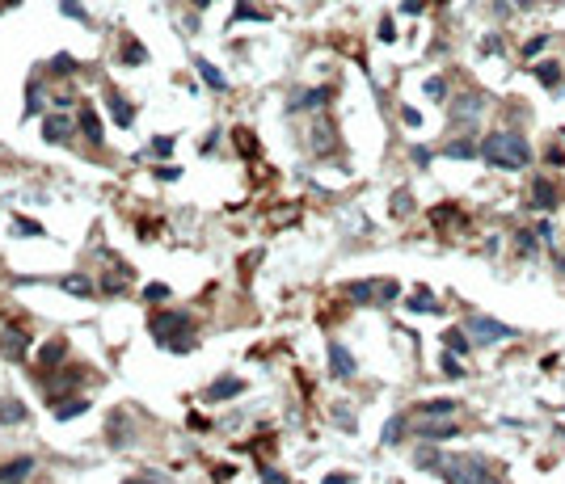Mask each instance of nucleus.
<instances>
[{
	"mask_svg": "<svg viewBox=\"0 0 565 484\" xmlns=\"http://www.w3.org/2000/svg\"><path fill=\"white\" fill-rule=\"evenodd\" d=\"M401 118H405V123H409V127H422V114H418V110H414V105H405V110H401Z\"/></svg>",
	"mask_w": 565,
	"mask_h": 484,
	"instance_id": "obj_42",
	"label": "nucleus"
},
{
	"mask_svg": "<svg viewBox=\"0 0 565 484\" xmlns=\"http://www.w3.org/2000/svg\"><path fill=\"white\" fill-rule=\"evenodd\" d=\"M392 38H397V30H392V21L384 17V21H380V43H392Z\"/></svg>",
	"mask_w": 565,
	"mask_h": 484,
	"instance_id": "obj_41",
	"label": "nucleus"
},
{
	"mask_svg": "<svg viewBox=\"0 0 565 484\" xmlns=\"http://www.w3.org/2000/svg\"><path fill=\"white\" fill-rule=\"evenodd\" d=\"M63 291H68V295H93V282H89L85 274H68V278H63Z\"/></svg>",
	"mask_w": 565,
	"mask_h": 484,
	"instance_id": "obj_25",
	"label": "nucleus"
},
{
	"mask_svg": "<svg viewBox=\"0 0 565 484\" xmlns=\"http://www.w3.org/2000/svg\"><path fill=\"white\" fill-rule=\"evenodd\" d=\"M359 371V362H355V354L346 350L342 341H330V375L333 379H350Z\"/></svg>",
	"mask_w": 565,
	"mask_h": 484,
	"instance_id": "obj_9",
	"label": "nucleus"
},
{
	"mask_svg": "<svg viewBox=\"0 0 565 484\" xmlns=\"http://www.w3.org/2000/svg\"><path fill=\"white\" fill-rule=\"evenodd\" d=\"M481 160L489 169H502V173H523L531 165V143H527V135L498 127V131H489L481 139Z\"/></svg>",
	"mask_w": 565,
	"mask_h": 484,
	"instance_id": "obj_1",
	"label": "nucleus"
},
{
	"mask_svg": "<svg viewBox=\"0 0 565 484\" xmlns=\"http://www.w3.org/2000/svg\"><path fill=\"white\" fill-rule=\"evenodd\" d=\"M443 346H447L452 354H460V358H464V354L472 350V337H469V329H447V333H443Z\"/></svg>",
	"mask_w": 565,
	"mask_h": 484,
	"instance_id": "obj_17",
	"label": "nucleus"
},
{
	"mask_svg": "<svg viewBox=\"0 0 565 484\" xmlns=\"http://www.w3.org/2000/svg\"><path fill=\"white\" fill-rule=\"evenodd\" d=\"M51 68L68 76V72H76V59H72V55H55V59H51Z\"/></svg>",
	"mask_w": 565,
	"mask_h": 484,
	"instance_id": "obj_35",
	"label": "nucleus"
},
{
	"mask_svg": "<svg viewBox=\"0 0 565 484\" xmlns=\"http://www.w3.org/2000/svg\"><path fill=\"white\" fill-rule=\"evenodd\" d=\"M143 59H148V51H143L136 38H127V46H123V63H127V68H140Z\"/></svg>",
	"mask_w": 565,
	"mask_h": 484,
	"instance_id": "obj_29",
	"label": "nucleus"
},
{
	"mask_svg": "<svg viewBox=\"0 0 565 484\" xmlns=\"http://www.w3.org/2000/svg\"><path fill=\"white\" fill-rule=\"evenodd\" d=\"M123 484H148V480H123Z\"/></svg>",
	"mask_w": 565,
	"mask_h": 484,
	"instance_id": "obj_46",
	"label": "nucleus"
},
{
	"mask_svg": "<svg viewBox=\"0 0 565 484\" xmlns=\"http://www.w3.org/2000/svg\"><path fill=\"white\" fill-rule=\"evenodd\" d=\"M443 463H447V459L434 450V442H430V446H426V442L418 446V468H422V472H443Z\"/></svg>",
	"mask_w": 565,
	"mask_h": 484,
	"instance_id": "obj_20",
	"label": "nucleus"
},
{
	"mask_svg": "<svg viewBox=\"0 0 565 484\" xmlns=\"http://www.w3.org/2000/svg\"><path fill=\"white\" fill-rule=\"evenodd\" d=\"M443 480L447 484H489V463L477 459V455H469V459H447L443 463Z\"/></svg>",
	"mask_w": 565,
	"mask_h": 484,
	"instance_id": "obj_4",
	"label": "nucleus"
},
{
	"mask_svg": "<svg viewBox=\"0 0 565 484\" xmlns=\"http://www.w3.org/2000/svg\"><path fill=\"white\" fill-rule=\"evenodd\" d=\"M81 127H85V139H89V143H101V123H97V114L93 110H89V105H85V110H81Z\"/></svg>",
	"mask_w": 565,
	"mask_h": 484,
	"instance_id": "obj_24",
	"label": "nucleus"
},
{
	"mask_svg": "<svg viewBox=\"0 0 565 484\" xmlns=\"http://www.w3.org/2000/svg\"><path fill=\"white\" fill-rule=\"evenodd\" d=\"M426 97H430V101H447V81H443V76H430V81H426Z\"/></svg>",
	"mask_w": 565,
	"mask_h": 484,
	"instance_id": "obj_32",
	"label": "nucleus"
},
{
	"mask_svg": "<svg viewBox=\"0 0 565 484\" xmlns=\"http://www.w3.org/2000/svg\"><path fill=\"white\" fill-rule=\"evenodd\" d=\"M245 392V379H220V383H211V392H207V400H233Z\"/></svg>",
	"mask_w": 565,
	"mask_h": 484,
	"instance_id": "obj_18",
	"label": "nucleus"
},
{
	"mask_svg": "<svg viewBox=\"0 0 565 484\" xmlns=\"http://www.w3.org/2000/svg\"><path fill=\"white\" fill-rule=\"evenodd\" d=\"M312 131H317V135H312V148H317V152H330L333 143H337V139H333V127H330V123H321V127H312Z\"/></svg>",
	"mask_w": 565,
	"mask_h": 484,
	"instance_id": "obj_30",
	"label": "nucleus"
},
{
	"mask_svg": "<svg viewBox=\"0 0 565 484\" xmlns=\"http://www.w3.org/2000/svg\"><path fill=\"white\" fill-rule=\"evenodd\" d=\"M325 484H350V476H325Z\"/></svg>",
	"mask_w": 565,
	"mask_h": 484,
	"instance_id": "obj_44",
	"label": "nucleus"
},
{
	"mask_svg": "<svg viewBox=\"0 0 565 484\" xmlns=\"http://www.w3.org/2000/svg\"><path fill=\"white\" fill-rule=\"evenodd\" d=\"M346 295H350L355 304H392V299L401 295V287H397L392 278H384V282L367 278V282H350V287H346Z\"/></svg>",
	"mask_w": 565,
	"mask_h": 484,
	"instance_id": "obj_5",
	"label": "nucleus"
},
{
	"mask_svg": "<svg viewBox=\"0 0 565 484\" xmlns=\"http://www.w3.org/2000/svg\"><path fill=\"white\" fill-rule=\"evenodd\" d=\"M392 211H397V215H409V211H414V202H409V194H405V190H397V202H392Z\"/></svg>",
	"mask_w": 565,
	"mask_h": 484,
	"instance_id": "obj_37",
	"label": "nucleus"
},
{
	"mask_svg": "<svg viewBox=\"0 0 565 484\" xmlns=\"http://www.w3.org/2000/svg\"><path fill=\"white\" fill-rule=\"evenodd\" d=\"M68 131H72V123H68V118H59V114L43 118V139H51V143H63Z\"/></svg>",
	"mask_w": 565,
	"mask_h": 484,
	"instance_id": "obj_15",
	"label": "nucleus"
},
{
	"mask_svg": "<svg viewBox=\"0 0 565 484\" xmlns=\"http://www.w3.org/2000/svg\"><path fill=\"white\" fill-rule=\"evenodd\" d=\"M481 51H485V55H502V38H498V34L481 38Z\"/></svg>",
	"mask_w": 565,
	"mask_h": 484,
	"instance_id": "obj_38",
	"label": "nucleus"
},
{
	"mask_svg": "<svg viewBox=\"0 0 565 484\" xmlns=\"http://www.w3.org/2000/svg\"><path fill=\"white\" fill-rule=\"evenodd\" d=\"M439 366H443V375H447V379H460V375H464V366H460V354H443V358H439Z\"/></svg>",
	"mask_w": 565,
	"mask_h": 484,
	"instance_id": "obj_31",
	"label": "nucleus"
},
{
	"mask_svg": "<svg viewBox=\"0 0 565 484\" xmlns=\"http://www.w3.org/2000/svg\"><path fill=\"white\" fill-rule=\"evenodd\" d=\"M460 430H456V421L452 417H422L418 421V438L422 442H447V438H456Z\"/></svg>",
	"mask_w": 565,
	"mask_h": 484,
	"instance_id": "obj_7",
	"label": "nucleus"
},
{
	"mask_svg": "<svg viewBox=\"0 0 565 484\" xmlns=\"http://www.w3.org/2000/svg\"><path fill=\"white\" fill-rule=\"evenodd\" d=\"M544 43H549L544 34H540V38H531V43H523V59H531V55H540V51H544Z\"/></svg>",
	"mask_w": 565,
	"mask_h": 484,
	"instance_id": "obj_39",
	"label": "nucleus"
},
{
	"mask_svg": "<svg viewBox=\"0 0 565 484\" xmlns=\"http://www.w3.org/2000/svg\"><path fill=\"white\" fill-rule=\"evenodd\" d=\"M262 484H287V476L282 472H262Z\"/></svg>",
	"mask_w": 565,
	"mask_h": 484,
	"instance_id": "obj_43",
	"label": "nucleus"
},
{
	"mask_svg": "<svg viewBox=\"0 0 565 484\" xmlns=\"http://www.w3.org/2000/svg\"><path fill=\"white\" fill-rule=\"evenodd\" d=\"M531 207L536 211H557L561 207V190L549 177H531Z\"/></svg>",
	"mask_w": 565,
	"mask_h": 484,
	"instance_id": "obj_8",
	"label": "nucleus"
},
{
	"mask_svg": "<svg viewBox=\"0 0 565 484\" xmlns=\"http://www.w3.org/2000/svg\"><path fill=\"white\" fill-rule=\"evenodd\" d=\"M26 346H30V333H21V329H9V337L0 341L4 358H21V354H26Z\"/></svg>",
	"mask_w": 565,
	"mask_h": 484,
	"instance_id": "obj_16",
	"label": "nucleus"
},
{
	"mask_svg": "<svg viewBox=\"0 0 565 484\" xmlns=\"http://www.w3.org/2000/svg\"><path fill=\"white\" fill-rule=\"evenodd\" d=\"M469 337L472 346H502V341H515L519 329H511V324H502V320H494V316H469Z\"/></svg>",
	"mask_w": 565,
	"mask_h": 484,
	"instance_id": "obj_3",
	"label": "nucleus"
},
{
	"mask_svg": "<svg viewBox=\"0 0 565 484\" xmlns=\"http://www.w3.org/2000/svg\"><path fill=\"white\" fill-rule=\"evenodd\" d=\"M194 63H198V76H203L211 88H224V85H228V81H224V72H220V68H211L207 59H194Z\"/></svg>",
	"mask_w": 565,
	"mask_h": 484,
	"instance_id": "obj_28",
	"label": "nucleus"
},
{
	"mask_svg": "<svg viewBox=\"0 0 565 484\" xmlns=\"http://www.w3.org/2000/svg\"><path fill=\"white\" fill-rule=\"evenodd\" d=\"M30 472H34V459H30V455H21V459H13V463H4V468H0V484H21Z\"/></svg>",
	"mask_w": 565,
	"mask_h": 484,
	"instance_id": "obj_12",
	"label": "nucleus"
},
{
	"mask_svg": "<svg viewBox=\"0 0 565 484\" xmlns=\"http://www.w3.org/2000/svg\"><path fill=\"white\" fill-rule=\"evenodd\" d=\"M481 114H485V97L481 93H460L452 101V127H472Z\"/></svg>",
	"mask_w": 565,
	"mask_h": 484,
	"instance_id": "obj_6",
	"label": "nucleus"
},
{
	"mask_svg": "<svg viewBox=\"0 0 565 484\" xmlns=\"http://www.w3.org/2000/svg\"><path fill=\"white\" fill-rule=\"evenodd\" d=\"M531 76L540 81V85L549 88V93H561L565 88V72L557 59H544V63H531Z\"/></svg>",
	"mask_w": 565,
	"mask_h": 484,
	"instance_id": "obj_10",
	"label": "nucleus"
},
{
	"mask_svg": "<svg viewBox=\"0 0 565 484\" xmlns=\"http://www.w3.org/2000/svg\"><path fill=\"white\" fill-rule=\"evenodd\" d=\"M401 438H405V417H388V426H384L380 442H384V446H397Z\"/></svg>",
	"mask_w": 565,
	"mask_h": 484,
	"instance_id": "obj_23",
	"label": "nucleus"
},
{
	"mask_svg": "<svg viewBox=\"0 0 565 484\" xmlns=\"http://www.w3.org/2000/svg\"><path fill=\"white\" fill-rule=\"evenodd\" d=\"M443 156H447V160H477V156H481V143H472L469 135H460V139L443 143Z\"/></svg>",
	"mask_w": 565,
	"mask_h": 484,
	"instance_id": "obj_11",
	"label": "nucleus"
},
{
	"mask_svg": "<svg viewBox=\"0 0 565 484\" xmlns=\"http://www.w3.org/2000/svg\"><path fill=\"white\" fill-rule=\"evenodd\" d=\"M63 354H68V346H63V341H51V346H43V350H39V362H43L47 371H55V362H59Z\"/></svg>",
	"mask_w": 565,
	"mask_h": 484,
	"instance_id": "obj_26",
	"label": "nucleus"
},
{
	"mask_svg": "<svg viewBox=\"0 0 565 484\" xmlns=\"http://www.w3.org/2000/svg\"><path fill=\"white\" fill-rule=\"evenodd\" d=\"M460 413V400H422L418 404V417H456Z\"/></svg>",
	"mask_w": 565,
	"mask_h": 484,
	"instance_id": "obj_13",
	"label": "nucleus"
},
{
	"mask_svg": "<svg viewBox=\"0 0 565 484\" xmlns=\"http://www.w3.org/2000/svg\"><path fill=\"white\" fill-rule=\"evenodd\" d=\"M81 413H89V400L85 396H68V404H55V417H59V421H72V417H81Z\"/></svg>",
	"mask_w": 565,
	"mask_h": 484,
	"instance_id": "obj_21",
	"label": "nucleus"
},
{
	"mask_svg": "<svg viewBox=\"0 0 565 484\" xmlns=\"http://www.w3.org/2000/svg\"><path fill=\"white\" fill-rule=\"evenodd\" d=\"M59 9H63V13H68L72 21H81V26H89V13H85V9H81L76 0H59Z\"/></svg>",
	"mask_w": 565,
	"mask_h": 484,
	"instance_id": "obj_33",
	"label": "nucleus"
},
{
	"mask_svg": "<svg viewBox=\"0 0 565 484\" xmlns=\"http://www.w3.org/2000/svg\"><path fill=\"white\" fill-rule=\"evenodd\" d=\"M13 227H17V236H43V227L30 220H13Z\"/></svg>",
	"mask_w": 565,
	"mask_h": 484,
	"instance_id": "obj_36",
	"label": "nucleus"
},
{
	"mask_svg": "<svg viewBox=\"0 0 565 484\" xmlns=\"http://www.w3.org/2000/svg\"><path fill=\"white\" fill-rule=\"evenodd\" d=\"M409 156H414V165H418V169H426V165L434 160V152H430V148H414Z\"/></svg>",
	"mask_w": 565,
	"mask_h": 484,
	"instance_id": "obj_40",
	"label": "nucleus"
},
{
	"mask_svg": "<svg viewBox=\"0 0 565 484\" xmlns=\"http://www.w3.org/2000/svg\"><path fill=\"white\" fill-rule=\"evenodd\" d=\"M515 244H519V253H536V244H540V232L536 227H519V236H515Z\"/></svg>",
	"mask_w": 565,
	"mask_h": 484,
	"instance_id": "obj_27",
	"label": "nucleus"
},
{
	"mask_svg": "<svg viewBox=\"0 0 565 484\" xmlns=\"http://www.w3.org/2000/svg\"><path fill=\"white\" fill-rule=\"evenodd\" d=\"M152 337L165 346V350H190L194 346V324H190V316H182V311H156L152 316Z\"/></svg>",
	"mask_w": 565,
	"mask_h": 484,
	"instance_id": "obj_2",
	"label": "nucleus"
},
{
	"mask_svg": "<svg viewBox=\"0 0 565 484\" xmlns=\"http://www.w3.org/2000/svg\"><path fill=\"white\" fill-rule=\"evenodd\" d=\"M106 105H110V114H114V123H118V127H131V123H136V110L123 101V93H110V97H106Z\"/></svg>",
	"mask_w": 565,
	"mask_h": 484,
	"instance_id": "obj_14",
	"label": "nucleus"
},
{
	"mask_svg": "<svg viewBox=\"0 0 565 484\" xmlns=\"http://www.w3.org/2000/svg\"><path fill=\"white\" fill-rule=\"evenodd\" d=\"M511 4H515V9H531V4H536V0H511Z\"/></svg>",
	"mask_w": 565,
	"mask_h": 484,
	"instance_id": "obj_45",
	"label": "nucleus"
},
{
	"mask_svg": "<svg viewBox=\"0 0 565 484\" xmlns=\"http://www.w3.org/2000/svg\"><path fill=\"white\" fill-rule=\"evenodd\" d=\"M143 299H148V304H161V299H169V287H165V282H152V287L143 291Z\"/></svg>",
	"mask_w": 565,
	"mask_h": 484,
	"instance_id": "obj_34",
	"label": "nucleus"
},
{
	"mask_svg": "<svg viewBox=\"0 0 565 484\" xmlns=\"http://www.w3.org/2000/svg\"><path fill=\"white\" fill-rule=\"evenodd\" d=\"M405 308H409V311H439V299H434L426 287H418V291L405 299Z\"/></svg>",
	"mask_w": 565,
	"mask_h": 484,
	"instance_id": "obj_22",
	"label": "nucleus"
},
{
	"mask_svg": "<svg viewBox=\"0 0 565 484\" xmlns=\"http://www.w3.org/2000/svg\"><path fill=\"white\" fill-rule=\"evenodd\" d=\"M330 101V88H308V93H300L295 101H291V110H317V105H325Z\"/></svg>",
	"mask_w": 565,
	"mask_h": 484,
	"instance_id": "obj_19",
	"label": "nucleus"
}]
</instances>
